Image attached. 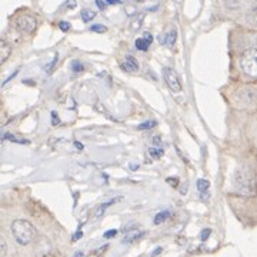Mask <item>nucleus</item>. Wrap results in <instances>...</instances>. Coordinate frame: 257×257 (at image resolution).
Segmentation results:
<instances>
[{"mask_svg": "<svg viewBox=\"0 0 257 257\" xmlns=\"http://www.w3.org/2000/svg\"><path fill=\"white\" fill-rule=\"evenodd\" d=\"M12 54V46L6 41V40H1L0 41V63L3 64Z\"/></svg>", "mask_w": 257, "mask_h": 257, "instance_id": "7", "label": "nucleus"}, {"mask_svg": "<svg viewBox=\"0 0 257 257\" xmlns=\"http://www.w3.org/2000/svg\"><path fill=\"white\" fill-rule=\"evenodd\" d=\"M149 155H150L153 159H159V158L163 157V149L159 148V146H153V148L149 149Z\"/></svg>", "mask_w": 257, "mask_h": 257, "instance_id": "15", "label": "nucleus"}, {"mask_svg": "<svg viewBox=\"0 0 257 257\" xmlns=\"http://www.w3.org/2000/svg\"><path fill=\"white\" fill-rule=\"evenodd\" d=\"M144 236V232L143 230H139V229H135V230H129L127 232V235L124 236V239H123V243L124 244H129V243H133V241L139 240L140 237H143Z\"/></svg>", "mask_w": 257, "mask_h": 257, "instance_id": "8", "label": "nucleus"}, {"mask_svg": "<svg viewBox=\"0 0 257 257\" xmlns=\"http://www.w3.org/2000/svg\"><path fill=\"white\" fill-rule=\"evenodd\" d=\"M82 236H83V232H82V230H77V233H76V235L73 236V241L79 240V239H80Z\"/></svg>", "mask_w": 257, "mask_h": 257, "instance_id": "25", "label": "nucleus"}, {"mask_svg": "<svg viewBox=\"0 0 257 257\" xmlns=\"http://www.w3.org/2000/svg\"><path fill=\"white\" fill-rule=\"evenodd\" d=\"M36 26H37V20H36V17L32 16V15L24 13V15H20V16L16 19V29L19 32L32 33L34 32Z\"/></svg>", "mask_w": 257, "mask_h": 257, "instance_id": "5", "label": "nucleus"}, {"mask_svg": "<svg viewBox=\"0 0 257 257\" xmlns=\"http://www.w3.org/2000/svg\"><path fill=\"white\" fill-rule=\"evenodd\" d=\"M90 30L96 33H104L107 29H106V26H102V24H93V26L90 27Z\"/></svg>", "mask_w": 257, "mask_h": 257, "instance_id": "20", "label": "nucleus"}, {"mask_svg": "<svg viewBox=\"0 0 257 257\" xmlns=\"http://www.w3.org/2000/svg\"><path fill=\"white\" fill-rule=\"evenodd\" d=\"M107 3H110V4H120L121 1L120 0H106Z\"/></svg>", "mask_w": 257, "mask_h": 257, "instance_id": "31", "label": "nucleus"}, {"mask_svg": "<svg viewBox=\"0 0 257 257\" xmlns=\"http://www.w3.org/2000/svg\"><path fill=\"white\" fill-rule=\"evenodd\" d=\"M143 19H144V15H143V13L136 15V17H135V19L132 20V23H130V27H132L133 30L140 29V26H141V23H143Z\"/></svg>", "mask_w": 257, "mask_h": 257, "instance_id": "13", "label": "nucleus"}, {"mask_svg": "<svg viewBox=\"0 0 257 257\" xmlns=\"http://www.w3.org/2000/svg\"><path fill=\"white\" fill-rule=\"evenodd\" d=\"M76 6H77L76 0H68V1H66V7H69V9H74Z\"/></svg>", "mask_w": 257, "mask_h": 257, "instance_id": "24", "label": "nucleus"}, {"mask_svg": "<svg viewBox=\"0 0 257 257\" xmlns=\"http://www.w3.org/2000/svg\"><path fill=\"white\" fill-rule=\"evenodd\" d=\"M162 252H163V249H162V247H157V249L154 250L153 253H152V257H156L157 255H159V253H162Z\"/></svg>", "mask_w": 257, "mask_h": 257, "instance_id": "29", "label": "nucleus"}, {"mask_svg": "<svg viewBox=\"0 0 257 257\" xmlns=\"http://www.w3.org/2000/svg\"><path fill=\"white\" fill-rule=\"evenodd\" d=\"M240 68L249 77L257 79V48H249L241 54Z\"/></svg>", "mask_w": 257, "mask_h": 257, "instance_id": "3", "label": "nucleus"}, {"mask_svg": "<svg viewBox=\"0 0 257 257\" xmlns=\"http://www.w3.org/2000/svg\"><path fill=\"white\" fill-rule=\"evenodd\" d=\"M6 253H7V243L1 237V239H0V256L4 257L6 256Z\"/></svg>", "mask_w": 257, "mask_h": 257, "instance_id": "18", "label": "nucleus"}, {"mask_svg": "<svg viewBox=\"0 0 257 257\" xmlns=\"http://www.w3.org/2000/svg\"><path fill=\"white\" fill-rule=\"evenodd\" d=\"M116 202V199H113V200H109V202H106V203H102V205H99L96 209H94V215H93V217L94 219H100L103 215H104V212L106 209L112 205V203H115Z\"/></svg>", "mask_w": 257, "mask_h": 257, "instance_id": "10", "label": "nucleus"}, {"mask_svg": "<svg viewBox=\"0 0 257 257\" xmlns=\"http://www.w3.org/2000/svg\"><path fill=\"white\" fill-rule=\"evenodd\" d=\"M116 235H117V230H116V229H112V230H109V232L104 233V239H110V237H113V236H116Z\"/></svg>", "mask_w": 257, "mask_h": 257, "instance_id": "22", "label": "nucleus"}, {"mask_svg": "<svg viewBox=\"0 0 257 257\" xmlns=\"http://www.w3.org/2000/svg\"><path fill=\"white\" fill-rule=\"evenodd\" d=\"M176 37H177V32L173 29L166 36H163V37L160 36V43L164 44V46H167V47H173L174 43H176Z\"/></svg>", "mask_w": 257, "mask_h": 257, "instance_id": "9", "label": "nucleus"}, {"mask_svg": "<svg viewBox=\"0 0 257 257\" xmlns=\"http://www.w3.org/2000/svg\"><path fill=\"white\" fill-rule=\"evenodd\" d=\"M96 3H97V6H99V9H100V10H104V7H106L104 1H102V0H96Z\"/></svg>", "mask_w": 257, "mask_h": 257, "instance_id": "27", "label": "nucleus"}, {"mask_svg": "<svg viewBox=\"0 0 257 257\" xmlns=\"http://www.w3.org/2000/svg\"><path fill=\"white\" fill-rule=\"evenodd\" d=\"M144 39H146V40H149L150 43L153 41V37H152V34H149V33H146V34H144Z\"/></svg>", "mask_w": 257, "mask_h": 257, "instance_id": "30", "label": "nucleus"}, {"mask_svg": "<svg viewBox=\"0 0 257 257\" xmlns=\"http://www.w3.org/2000/svg\"><path fill=\"white\" fill-rule=\"evenodd\" d=\"M51 117H53L51 124H53V125H57V124H59V119H57V115H56V113H51Z\"/></svg>", "mask_w": 257, "mask_h": 257, "instance_id": "26", "label": "nucleus"}, {"mask_svg": "<svg viewBox=\"0 0 257 257\" xmlns=\"http://www.w3.org/2000/svg\"><path fill=\"white\" fill-rule=\"evenodd\" d=\"M169 217H170V212H169V210H163V212H160V213L156 215V217H154V225H160V223L166 222Z\"/></svg>", "mask_w": 257, "mask_h": 257, "instance_id": "11", "label": "nucleus"}, {"mask_svg": "<svg viewBox=\"0 0 257 257\" xmlns=\"http://www.w3.org/2000/svg\"><path fill=\"white\" fill-rule=\"evenodd\" d=\"M71 70H73L74 73H82V71H83V64L79 63V61H73V63H71Z\"/></svg>", "mask_w": 257, "mask_h": 257, "instance_id": "19", "label": "nucleus"}, {"mask_svg": "<svg viewBox=\"0 0 257 257\" xmlns=\"http://www.w3.org/2000/svg\"><path fill=\"white\" fill-rule=\"evenodd\" d=\"M59 27H60L62 32H68V30H70V24H69L68 21H60V23H59Z\"/></svg>", "mask_w": 257, "mask_h": 257, "instance_id": "21", "label": "nucleus"}, {"mask_svg": "<svg viewBox=\"0 0 257 257\" xmlns=\"http://www.w3.org/2000/svg\"><path fill=\"white\" fill-rule=\"evenodd\" d=\"M154 127H156V121H146V122L139 125V129L140 131H146V129H152Z\"/></svg>", "mask_w": 257, "mask_h": 257, "instance_id": "17", "label": "nucleus"}, {"mask_svg": "<svg viewBox=\"0 0 257 257\" xmlns=\"http://www.w3.org/2000/svg\"><path fill=\"white\" fill-rule=\"evenodd\" d=\"M121 70L126 71V73H135L139 70V64H137L136 59L133 56H127V59L120 64Z\"/></svg>", "mask_w": 257, "mask_h": 257, "instance_id": "6", "label": "nucleus"}, {"mask_svg": "<svg viewBox=\"0 0 257 257\" xmlns=\"http://www.w3.org/2000/svg\"><path fill=\"white\" fill-rule=\"evenodd\" d=\"M209 186H210L209 180H206V179H199V180H197V189L202 193L207 192V191H209Z\"/></svg>", "mask_w": 257, "mask_h": 257, "instance_id": "16", "label": "nucleus"}, {"mask_svg": "<svg viewBox=\"0 0 257 257\" xmlns=\"http://www.w3.org/2000/svg\"><path fill=\"white\" fill-rule=\"evenodd\" d=\"M74 145H76V148H79V149H83V145H82V144H79V142H76V144H74Z\"/></svg>", "mask_w": 257, "mask_h": 257, "instance_id": "32", "label": "nucleus"}, {"mask_svg": "<svg viewBox=\"0 0 257 257\" xmlns=\"http://www.w3.org/2000/svg\"><path fill=\"white\" fill-rule=\"evenodd\" d=\"M153 144H154V146H159V145H162V141H160V138H159V137H154Z\"/></svg>", "mask_w": 257, "mask_h": 257, "instance_id": "28", "label": "nucleus"}, {"mask_svg": "<svg viewBox=\"0 0 257 257\" xmlns=\"http://www.w3.org/2000/svg\"><path fill=\"white\" fill-rule=\"evenodd\" d=\"M163 77H164L166 84L169 85V88H170L173 93H180V91L183 90L182 81H180L177 73H176L173 68H170V67H164V68H163Z\"/></svg>", "mask_w": 257, "mask_h": 257, "instance_id": "4", "label": "nucleus"}, {"mask_svg": "<svg viewBox=\"0 0 257 257\" xmlns=\"http://www.w3.org/2000/svg\"><path fill=\"white\" fill-rule=\"evenodd\" d=\"M210 233H211V230L210 229H205L203 232H202V235H200V237H202V240L205 241L209 236H210Z\"/></svg>", "mask_w": 257, "mask_h": 257, "instance_id": "23", "label": "nucleus"}, {"mask_svg": "<svg viewBox=\"0 0 257 257\" xmlns=\"http://www.w3.org/2000/svg\"><path fill=\"white\" fill-rule=\"evenodd\" d=\"M233 189L241 196H256L257 195V175L256 172L246 165H241L233 175Z\"/></svg>", "mask_w": 257, "mask_h": 257, "instance_id": "1", "label": "nucleus"}, {"mask_svg": "<svg viewBox=\"0 0 257 257\" xmlns=\"http://www.w3.org/2000/svg\"><path fill=\"white\" fill-rule=\"evenodd\" d=\"M80 16H82V19H83V21L87 23V21H90V20H93V19L96 17V13H94L92 9H83Z\"/></svg>", "mask_w": 257, "mask_h": 257, "instance_id": "14", "label": "nucleus"}, {"mask_svg": "<svg viewBox=\"0 0 257 257\" xmlns=\"http://www.w3.org/2000/svg\"><path fill=\"white\" fill-rule=\"evenodd\" d=\"M12 235H13L15 240H16L19 244L26 246V244H29V243L34 239V236H36V229H34V226L32 225L29 220L16 219V220L12 223Z\"/></svg>", "mask_w": 257, "mask_h": 257, "instance_id": "2", "label": "nucleus"}, {"mask_svg": "<svg viewBox=\"0 0 257 257\" xmlns=\"http://www.w3.org/2000/svg\"><path fill=\"white\" fill-rule=\"evenodd\" d=\"M137 1H144V0H137Z\"/></svg>", "mask_w": 257, "mask_h": 257, "instance_id": "33", "label": "nucleus"}, {"mask_svg": "<svg viewBox=\"0 0 257 257\" xmlns=\"http://www.w3.org/2000/svg\"><path fill=\"white\" fill-rule=\"evenodd\" d=\"M150 44H152V43H150L149 40H146L144 37L137 39L136 40V48L137 50H140V51H147V48H149Z\"/></svg>", "mask_w": 257, "mask_h": 257, "instance_id": "12", "label": "nucleus"}]
</instances>
